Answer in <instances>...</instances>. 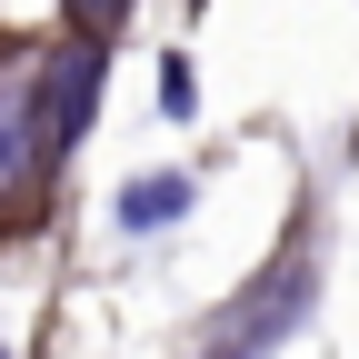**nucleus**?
Masks as SVG:
<instances>
[{
    "label": "nucleus",
    "instance_id": "nucleus-1",
    "mask_svg": "<svg viewBox=\"0 0 359 359\" xmlns=\"http://www.w3.org/2000/svg\"><path fill=\"white\" fill-rule=\"evenodd\" d=\"M100 90H110V60H100V40H60V50L40 60V130H50V150H70L80 130H90Z\"/></svg>",
    "mask_w": 359,
    "mask_h": 359
},
{
    "label": "nucleus",
    "instance_id": "nucleus-2",
    "mask_svg": "<svg viewBox=\"0 0 359 359\" xmlns=\"http://www.w3.org/2000/svg\"><path fill=\"white\" fill-rule=\"evenodd\" d=\"M299 309H309V269H280V280H269V290L240 309V320H230V339H219L210 359H269V349L299 330Z\"/></svg>",
    "mask_w": 359,
    "mask_h": 359
},
{
    "label": "nucleus",
    "instance_id": "nucleus-3",
    "mask_svg": "<svg viewBox=\"0 0 359 359\" xmlns=\"http://www.w3.org/2000/svg\"><path fill=\"white\" fill-rule=\"evenodd\" d=\"M190 200H200V180H190V170H140V180H120L110 219H120L130 240H150V230H180V219H190Z\"/></svg>",
    "mask_w": 359,
    "mask_h": 359
},
{
    "label": "nucleus",
    "instance_id": "nucleus-4",
    "mask_svg": "<svg viewBox=\"0 0 359 359\" xmlns=\"http://www.w3.org/2000/svg\"><path fill=\"white\" fill-rule=\"evenodd\" d=\"M30 140L50 150V130H40V90H11V80H0V190L30 180Z\"/></svg>",
    "mask_w": 359,
    "mask_h": 359
},
{
    "label": "nucleus",
    "instance_id": "nucleus-5",
    "mask_svg": "<svg viewBox=\"0 0 359 359\" xmlns=\"http://www.w3.org/2000/svg\"><path fill=\"white\" fill-rule=\"evenodd\" d=\"M160 110H170V120H190V110H200V70L180 60V50L160 60Z\"/></svg>",
    "mask_w": 359,
    "mask_h": 359
},
{
    "label": "nucleus",
    "instance_id": "nucleus-6",
    "mask_svg": "<svg viewBox=\"0 0 359 359\" xmlns=\"http://www.w3.org/2000/svg\"><path fill=\"white\" fill-rule=\"evenodd\" d=\"M70 11H80V20H90V30H100V40H110V30H120V20H130V0H70Z\"/></svg>",
    "mask_w": 359,
    "mask_h": 359
},
{
    "label": "nucleus",
    "instance_id": "nucleus-7",
    "mask_svg": "<svg viewBox=\"0 0 359 359\" xmlns=\"http://www.w3.org/2000/svg\"><path fill=\"white\" fill-rule=\"evenodd\" d=\"M0 359H11V349H0Z\"/></svg>",
    "mask_w": 359,
    "mask_h": 359
}]
</instances>
